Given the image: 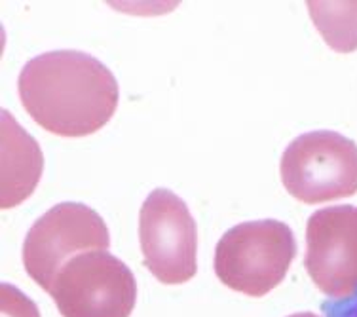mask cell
Returning <instances> with one entry per match:
<instances>
[{"label": "cell", "instance_id": "6da1fadb", "mask_svg": "<svg viewBox=\"0 0 357 317\" xmlns=\"http://www.w3.org/2000/svg\"><path fill=\"white\" fill-rule=\"evenodd\" d=\"M17 90L29 116L61 137H86L101 130L120 97L114 75L76 49H55L31 59L21 70Z\"/></svg>", "mask_w": 357, "mask_h": 317}, {"label": "cell", "instance_id": "7a4b0ae2", "mask_svg": "<svg viewBox=\"0 0 357 317\" xmlns=\"http://www.w3.org/2000/svg\"><path fill=\"white\" fill-rule=\"evenodd\" d=\"M295 255V235L285 222H241L217 243L215 274L232 291L264 297L287 276Z\"/></svg>", "mask_w": 357, "mask_h": 317}, {"label": "cell", "instance_id": "3957f363", "mask_svg": "<svg viewBox=\"0 0 357 317\" xmlns=\"http://www.w3.org/2000/svg\"><path fill=\"white\" fill-rule=\"evenodd\" d=\"M283 187L308 206L357 192V145L335 131L296 137L282 156Z\"/></svg>", "mask_w": 357, "mask_h": 317}, {"label": "cell", "instance_id": "277c9868", "mask_svg": "<svg viewBox=\"0 0 357 317\" xmlns=\"http://www.w3.org/2000/svg\"><path fill=\"white\" fill-rule=\"evenodd\" d=\"M48 293L63 317H130L137 300L131 270L107 251L70 258Z\"/></svg>", "mask_w": 357, "mask_h": 317}, {"label": "cell", "instance_id": "5b68a950", "mask_svg": "<svg viewBox=\"0 0 357 317\" xmlns=\"http://www.w3.org/2000/svg\"><path fill=\"white\" fill-rule=\"evenodd\" d=\"M109 243V228L93 209L65 201L31 226L23 243V266L33 281L50 291L70 258L88 251H107Z\"/></svg>", "mask_w": 357, "mask_h": 317}, {"label": "cell", "instance_id": "8992f818", "mask_svg": "<svg viewBox=\"0 0 357 317\" xmlns=\"http://www.w3.org/2000/svg\"><path fill=\"white\" fill-rule=\"evenodd\" d=\"M139 242L144 266L160 283L181 285L196 276V222L177 194L151 192L139 213Z\"/></svg>", "mask_w": 357, "mask_h": 317}, {"label": "cell", "instance_id": "52a82bcc", "mask_svg": "<svg viewBox=\"0 0 357 317\" xmlns=\"http://www.w3.org/2000/svg\"><path fill=\"white\" fill-rule=\"evenodd\" d=\"M304 266L317 289L335 300L356 293L357 207H327L310 217Z\"/></svg>", "mask_w": 357, "mask_h": 317}, {"label": "cell", "instance_id": "ba28073f", "mask_svg": "<svg viewBox=\"0 0 357 317\" xmlns=\"http://www.w3.org/2000/svg\"><path fill=\"white\" fill-rule=\"evenodd\" d=\"M40 146L14 118L2 111V207L29 198L42 175Z\"/></svg>", "mask_w": 357, "mask_h": 317}, {"label": "cell", "instance_id": "9c48e42d", "mask_svg": "<svg viewBox=\"0 0 357 317\" xmlns=\"http://www.w3.org/2000/svg\"><path fill=\"white\" fill-rule=\"evenodd\" d=\"M323 40L340 54L357 49V2H308Z\"/></svg>", "mask_w": 357, "mask_h": 317}, {"label": "cell", "instance_id": "30bf717a", "mask_svg": "<svg viewBox=\"0 0 357 317\" xmlns=\"http://www.w3.org/2000/svg\"><path fill=\"white\" fill-rule=\"evenodd\" d=\"M2 317H40L33 300L20 289L2 283Z\"/></svg>", "mask_w": 357, "mask_h": 317}, {"label": "cell", "instance_id": "8fae6325", "mask_svg": "<svg viewBox=\"0 0 357 317\" xmlns=\"http://www.w3.org/2000/svg\"><path fill=\"white\" fill-rule=\"evenodd\" d=\"M325 317H357V291L340 300H329L323 304Z\"/></svg>", "mask_w": 357, "mask_h": 317}, {"label": "cell", "instance_id": "7c38bea8", "mask_svg": "<svg viewBox=\"0 0 357 317\" xmlns=\"http://www.w3.org/2000/svg\"><path fill=\"white\" fill-rule=\"evenodd\" d=\"M289 317H317L316 314H310V311H303V314H293V316Z\"/></svg>", "mask_w": 357, "mask_h": 317}]
</instances>
